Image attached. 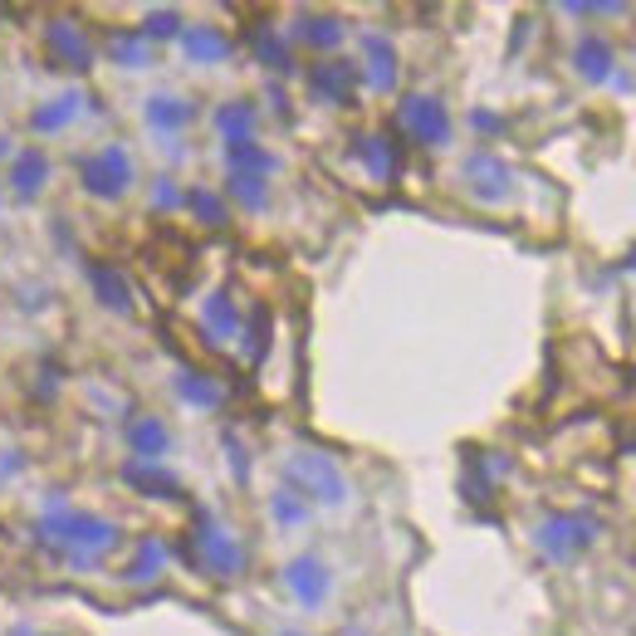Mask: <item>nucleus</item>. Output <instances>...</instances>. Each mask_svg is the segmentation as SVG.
I'll list each match as a JSON object with an SVG mask.
<instances>
[{"label": "nucleus", "mask_w": 636, "mask_h": 636, "mask_svg": "<svg viewBox=\"0 0 636 636\" xmlns=\"http://www.w3.org/2000/svg\"><path fill=\"white\" fill-rule=\"evenodd\" d=\"M285 485L304 499H318V505H342V495H348V480L324 450H294L285 465Z\"/></svg>", "instance_id": "f257e3e1"}, {"label": "nucleus", "mask_w": 636, "mask_h": 636, "mask_svg": "<svg viewBox=\"0 0 636 636\" xmlns=\"http://www.w3.org/2000/svg\"><path fill=\"white\" fill-rule=\"evenodd\" d=\"M593 538H597V519H587V514H548V519L538 524L534 544L544 548V558L573 563L593 548Z\"/></svg>", "instance_id": "f03ea898"}, {"label": "nucleus", "mask_w": 636, "mask_h": 636, "mask_svg": "<svg viewBox=\"0 0 636 636\" xmlns=\"http://www.w3.org/2000/svg\"><path fill=\"white\" fill-rule=\"evenodd\" d=\"M44 538H59L83 563L93 554H108L118 544V529L108 519H93V514H59V519H44Z\"/></svg>", "instance_id": "7ed1b4c3"}, {"label": "nucleus", "mask_w": 636, "mask_h": 636, "mask_svg": "<svg viewBox=\"0 0 636 636\" xmlns=\"http://www.w3.org/2000/svg\"><path fill=\"white\" fill-rule=\"evenodd\" d=\"M187 558H196L206 573H216V578H236V573L245 568V554H240V544L230 538L220 524H211L201 514L196 519V529H191V544H187Z\"/></svg>", "instance_id": "20e7f679"}, {"label": "nucleus", "mask_w": 636, "mask_h": 636, "mask_svg": "<svg viewBox=\"0 0 636 636\" xmlns=\"http://www.w3.org/2000/svg\"><path fill=\"white\" fill-rule=\"evenodd\" d=\"M397 122H401V132H407L411 142H421V147H440L450 138V113H446V103L431 98V93H407L401 98Z\"/></svg>", "instance_id": "39448f33"}, {"label": "nucleus", "mask_w": 636, "mask_h": 636, "mask_svg": "<svg viewBox=\"0 0 636 636\" xmlns=\"http://www.w3.org/2000/svg\"><path fill=\"white\" fill-rule=\"evenodd\" d=\"M83 187H89L93 196H103V201H113V196L128 191L132 187L128 147H103L98 157H89V162H83Z\"/></svg>", "instance_id": "423d86ee"}, {"label": "nucleus", "mask_w": 636, "mask_h": 636, "mask_svg": "<svg viewBox=\"0 0 636 636\" xmlns=\"http://www.w3.org/2000/svg\"><path fill=\"white\" fill-rule=\"evenodd\" d=\"M309 89L324 103H352V89H358V64L352 59H318L309 69Z\"/></svg>", "instance_id": "0eeeda50"}, {"label": "nucleus", "mask_w": 636, "mask_h": 636, "mask_svg": "<svg viewBox=\"0 0 636 636\" xmlns=\"http://www.w3.org/2000/svg\"><path fill=\"white\" fill-rule=\"evenodd\" d=\"M352 157H358L367 167V177H377V181H397V171H401V152L387 132H358V138H352Z\"/></svg>", "instance_id": "6e6552de"}, {"label": "nucleus", "mask_w": 636, "mask_h": 636, "mask_svg": "<svg viewBox=\"0 0 636 636\" xmlns=\"http://www.w3.org/2000/svg\"><path fill=\"white\" fill-rule=\"evenodd\" d=\"M362 79L372 93H391L397 89V49H391L387 34H362Z\"/></svg>", "instance_id": "1a4fd4ad"}, {"label": "nucleus", "mask_w": 636, "mask_h": 636, "mask_svg": "<svg viewBox=\"0 0 636 636\" xmlns=\"http://www.w3.org/2000/svg\"><path fill=\"white\" fill-rule=\"evenodd\" d=\"M465 181H470V191H475V201H505L509 196V167L499 162V157H489V152H475L470 162H465Z\"/></svg>", "instance_id": "9d476101"}, {"label": "nucleus", "mask_w": 636, "mask_h": 636, "mask_svg": "<svg viewBox=\"0 0 636 636\" xmlns=\"http://www.w3.org/2000/svg\"><path fill=\"white\" fill-rule=\"evenodd\" d=\"M285 583H289V593L299 597L304 607H324L328 587H334V578H328V568L318 558H294L285 568Z\"/></svg>", "instance_id": "9b49d317"}, {"label": "nucleus", "mask_w": 636, "mask_h": 636, "mask_svg": "<svg viewBox=\"0 0 636 636\" xmlns=\"http://www.w3.org/2000/svg\"><path fill=\"white\" fill-rule=\"evenodd\" d=\"M612 59H617V49H612L603 34H587V40H578V49H573V64H578V73L587 83H607L617 79V69H612Z\"/></svg>", "instance_id": "f8f14e48"}, {"label": "nucleus", "mask_w": 636, "mask_h": 636, "mask_svg": "<svg viewBox=\"0 0 636 636\" xmlns=\"http://www.w3.org/2000/svg\"><path fill=\"white\" fill-rule=\"evenodd\" d=\"M201 328L211 342H230L240 334V314H236V299H230L226 289H216L211 299L201 304Z\"/></svg>", "instance_id": "ddd939ff"}, {"label": "nucleus", "mask_w": 636, "mask_h": 636, "mask_svg": "<svg viewBox=\"0 0 636 636\" xmlns=\"http://www.w3.org/2000/svg\"><path fill=\"white\" fill-rule=\"evenodd\" d=\"M128 446L138 450L142 460L167 456V450H171V431H167V421H157V416L138 411V416H132V421H128Z\"/></svg>", "instance_id": "4468645a"}, {"label": "nucleus", "mask_w": 636, "mask_h": 636, "mask_svg": "<svg viewBox=\"0 0 636 636\" xmlns=\"http://www.w3.org/2000/svg\"><path fill=\"white\" fill-rule=\"evenodd\" d=\"M255 103L250 98H230V103H220L216 108V132L226 138V147L230 142H255Z\"/></svg>", "instance_id": "2eb2a0df"}, {"label": "nucleus", "mask_w": 636, "mask_h": 636, "mask_svg": "<svg viewBox=\"0 0 636 636\" xmlns=\"http://www.w3.org/2000/svg\"><path fill=\"white\" fill-rule=\"evenodd\" d=\"M49 44H54V54L64 59L69 69H89V64H93V44H89V34H83L73 20H59L54 30H49Z\"/></svg>", "instance_id": "dca6fc26"}, {"label": "nucleus", "mask_w": 636, "mask_h": 636, "mask_svg": "<svg viewBox=\"0 0 636 636\" xmlns=\"http://www.w3.org/2000/svg\"><path fill=\"white\" fill-rule=\"evenodd\" d=\"M181 49H187V59H196V64H220L230 54V40L216 24H191V30H181Z\"/></svg>", "instance_id": "f3484780"}, {"label": "nucleus", "mask_w": 636, "mask_h": 636, "mask_svg": "<svg viewBox=\"0 0 636 636\" xmlns=\"http://www.w3.org/2000/svg\"><path fill=\"white\" fill-rule=\"evenodd\" d=\"M196 108L187 103V98H177V93H152L147 98V122H152L157 132H181L191 122Z\"/></svg>", "instance_id": "a211bd4d"}, {"label": "nucleus", "mask_w": 636, "mask_h": 636, "mask_svg": "<svg viewBox=\"0 0 636 636\" xmlns=\"http://www.w3.org/2000/svg\"><path fill=\"white\" fill-rule=\"evenodd\" d=\"M44 177H49V162L44 152H34V147H24V152L16 157V167H10V187H16V196H40L44 191Z\"/></svg>", "instance_id": "6ab92c4d"}, {"label": "nucleus", "mask_w": 636, "mask_h": 636, "mask_svg": "<svg viewBox=\"0 0 636 636\" xmlns=\"http://www.w3.org/2000/svg\"><path fill=\"white\" fill-rule=\"evenodd\" d=\"M226 167L236 171V177H265V171H275V157H269L260 142H230Z\"/></svg>", "instance_id": "aec40b11"}, {"label": "nucleus", "mask_w": 636, "mask_h": 636, "mask_svg": "<svg viewBox=\"0 0 636 636\" xmlns=\"http://www.w3.org/2000/svg\"><path fill=\"white\" fill-rule=\"evenodd\" d=\"M294 40L309 44V49H334L342 40V20H334V16H304L299 24H294Z\"/></svg>", "instance_id": "412c9836"}, {"label": "nucleus", "mask_w": 636, "mask_h": 636, "mask_svg": "<svg viewBox=\"0 0 636 636\" xmlns=\"http://www.w3.org/2000/svg\"><path fill=\"white\" fill-rule=\"evenodd\" d=\"M177 397L191 401V407H201V411L220 407V387L206 372H191V367H187V372H177Z\"/></svg>", "instance_id": "4be33fe9"}, {"label": "nucleus", "mask_w": 636, "mask_h": 636, "mask_svg": "<svg viewBox=\"0 0 636 636\" xmlns=\"http://www.w3.org/2000/svg\"><path fill=\"white\" fill-rule=\"evenodd\" d=\"M122 475H128V485H138L142 495H181V480H177V475L157 470V465H147V460H132Z\"/></svg>", "instance_id": "5701e85b"}, {"label": "nucleus", "mask_w": 636, "mask_h": 636, "mask_svg": "<svg viewBox=\"0 0 636 636\" xmlns=\"http://www.w3.org/2000/svg\"><path fill=\"white\" fill-rule=\"evenodd\" d=\"M93 289H98V299H103L108 309H118V314H128V309H132V289H128V279H122L118 269L93 265Z\"/></svg>", "instance_id": "b1692460"}, {"label": "nucleus", "mask_w": 636, "mask_h": 636, "mask_svg": "<svg viewBox=\"0 0 636 636\" xmlns=\"http://www.w3.org/2000/svg\"><path fill=\"white\" fill-rule=\"evenodd\" d=\"M108 54H113L118 64H128V69H142L147 59H152V49H147V40L138 30H118L113 40H108Z\"/></svg>", "instance_id": "393cba45"}, {"label": "nucleus", "mask_w": 636, "mask_h": 636, "mask_svg": "<svg viewBox=\"0 0 636 636\" xmlns=\"http://www.w3.org/2000/svg\"><path fill=\"white\" fill-rule=\"evenodd\" d=\"M269 514H275V524H285V529H294V524L309 519V499L294 495V489H275V499H269Z\"/></svg>", "instance_id": "a878e982"}, {"label": "nucleus", "mask_w": 636, "mask_h": 636, "mask_svg": "<svg viewBox=\"0 0 636 636\" xmlns=\"http://www.w3.org/2000/svg\"><path fill=\"white\" fill-rule=\"evenodd\" d=\"M255 54H260V64H269V69H294V59H289V44L279 40L275 30H269V24H260V30H255Z\"/></svg>", "instance_id": "bb28decb"}, {"label": "nucleus", "mask_w": 636, "mask_h": 636, "mask_svg": "<svg viewBox=\"0 0 636 636\" xmlns=\"http://www.w3.org/2000/svg\"><path fill=\"white\" fill-rule=\"evenodd\" d=\"M79 98L83 93H64V98H54V103H44L40 113H34V132H49V128H64V122L79 113Z\"/></svg>", "instance_id": "cd10ccee"}, {"label": "nucleus", "mask_w": 636, "mask_h": 636, "mask_svg": "<svg viewBox=\"0 0 636 636\" xmlns=\"http://www.w3.org/2000/svg\"><path fill=\"white\" fill-rule=\"evenodd\" d=\"M162 563H167V544H162V538H142L128 578H157V573H162Z\"/></svg>", "instance_id": "c85d7f7f"}, {"label": "nucleus", "mask_w": 636, "mask_h": 636, "mask_svg": "<svg viewBox=\"0 0 636 636\" xmlns=\"http://www.w3.org/2000/svg\"><path fill=\"white\" fill-rule=\"evenodd\" d=\"M230 196H236L245 211H260L269 201V187H265V177H236V171H230Z\"/></svg>", "instance_id": "c756f323"}, {"label": "nucleus", "mask_w": 636, "mask_h": 636, "mask_svg": "<svg viewBox=\"0 0 636 636\" xmlns=\"http://www.w3.org/2000/svg\"><path fill=\"white\" fill-rule=\"evenodd\" d=\"M265 352H269V309L260 304V309H255V318H250V328H245V358L260 362Z\"/></svg>", "instance_id": "7c9ffc66"}, {"label": "nucleus", "mask_w": 636, "mask_h": 636, "mask_svg": "<svg viewBox=\"0 0 636 636\" xmlns=\"http://www.w3.org/2000/svg\"><path fill=\"white\" fill-rule=\"evenodd\" d=\"M187 206L196 211V220H201V226H220V220H226V201H220L216 191H206V187L187 191Z\"/></svg>", "instance_id": "2f4dec72"}, {"label": "nucleus", "mask_w": 636, "mask_h": 636, "mask_svg": "<svg viewBox=\"0 0 636 636\" xmlns=\"http://www.w3.org/2000/svg\"><path fill=\"white\" fill-rule=\"evenodd\" d=\"M171 34H181V16L177 10H152L142 24V40H171Z\"/></svg>", "instance_id": "473e14b6"}, {"label": "nucleus", "mask_w": 636, "mask_h": 636, "mask_svg": "<svg viewBox=\"0 0 636 636\" xmlns=\"http://www.w3.org/2000/svg\"><path fill=\"white\" fill-rule=\"evenodd\" d=\"M152 201L167 211V206H181V201H187V196H181V191H177V187H171V181L162 177V181H157V191H152Z\"/></svg>", "instance_id": "72a5a7b5"}, {"label": "nucleus", "mask_w": 636, "mask_h": 636, "mask_svg": "<svg viewBox=\"0 0 636 636\" xmlns=\"http://www.w3.org/2000/svg\"><path fill=\"white\" fill-rule=\"evenodd\" d=\"M226 456H230V465H236V475L245 480V446H240L236 436H226Z\"/></svg>", "instance_id": "f704fd0d"}, {"label": "nucleus", "mask_w": 636, "mask_h": 636, "mask_svg": "<svg viewBox=\"0 0 636 636\" xmlns=\"http://www.w3.org/2000/svg\"><path fill=\"white\" fill-rule=\"evenodd\" d=\"M470 122H475L480 132H495V128H499V118H495V113H485V108H480V113H475Z\"/></svg>", "instance_id": "c9c22d12"}, {"label": "nucleus", "mask_w": 636, "mask_h": 636, "mask_svg": "<svg viewBox=\"0 0 636 636\" xmlns=\"http://www.w3.org/2000/svg\"><path fill=\"white\" fill-rule=\"evenodd\" d=\"M627 265H632V269H636V250H632V255H627Z\"/></svg>", "instance_id": "e433bc0d"}, {"label": "nucleus", "mask_w": 636, "mask_h": 636, "mask_svg": "<svg viewBox=\"0 0 636 636\" xmlns=\"http://www.w3.org/2000/svg\"><path fill=\"white\" fill-rule=\"evenodd\" d=\"M0 152H6V142H0Z\"/></svg>", "instance_id": "4c0bfd02"}]
</instances>
